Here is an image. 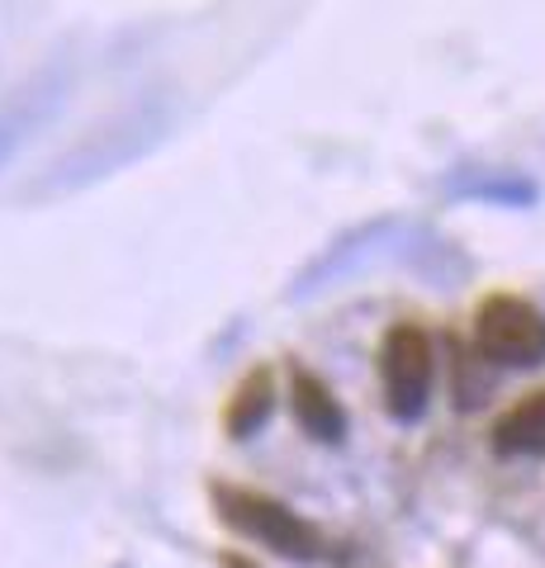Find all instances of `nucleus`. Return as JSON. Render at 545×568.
I'll list each match as a JSON object with an SVG mask.
<instances>
[{
  "label": "nucleus",
  "instance_id": "f257e3e1",
  "mask_svg": "<svg viewBox=\"0 0 545 568\" xmlns=\"http://www.w3.org/2000/svg\"><path fill=\"white\" fill-rule=\"evenodd\" d=\"M209 497H214L219 517L228 526L242 530L248 540H261L266 549H275V555H290V559H319L323 555V536L299 517V511H290L280 503V497L233 488V484H214Z\"/></svg>",
  "mask_w": 545,
  "mask_h": 568
},
{
  "label": "nucleus",
  "instance_id": "f03ea898",
  "mask_svg": "<svg viewBox=\"0 0 545 568\" xmlns=\"http://www.w3.org/2000/svg\"><path fill=\"white\" fill-rule=\"evenodd\" d=\"M474 346L484 361L526 369L545 361V313L517 294H494L474 313Z\"/></svg>",
  "mask_w": 545,
  "mask_h": 568
},
{
  "label": "nucleus",
  "instance_id": "7ed1b4c3",
  "mask_svg": "<svg viewBox=\"0 0 545 568\" xmlns=\"http://www.w3.org/2000/svg\"><path fill=\"white\" fill-rule=\"evenodd\" d=\"M432 369H436V355H432V336L422 332L417 323H394L380 342V384H384V407L398 417V422H413L422 417L432 394Z\"/></svg>",
  "mask_w": 545,
  "mask_h": 568
},
{
  "label": "nucleus",
  "instance_id": "20e7f679",
  "mask_svg": "<svg viewBox=\"0 0 545 568\" xmlns=\"http://www.w3.org/2000/svg\"><path fill=\"white\" fill-rule=\"evenodd\" d=\"M290 407H294V422L304 426L313 440H323V446H337L346 436V413L337 394L313 375V369H294L290 375Z\"/></svg>",
  "mask_w": 545,
  "mask_h": 568
},
{
  "label": "nucleus",
  "instance_id": "39448f33",
  "mask_svg": "<svg viewBox=\"0 0 545 568\" xmlns=\"http://www.w3.org/2000/svg\"><path fill=\"white\" fill-rule=\"evenodd\" d=\"M494 446L503 455H545V388L526 394L494 422Z\"/></svg>",
  "mask_w": 545,
  "mask_h": 568
},
{
  "label": "nucleus",
  "instance_id": "423d86ee",
  "mask_svg": "<svg viewBox=\"0 0 545 568\" xmlns=\"http://www.w3.org/2000/svg\"><path fill=\"white\" fill-rule=\"evenodd\" d=\"M271 403H275V379H271V369H252V375L233 388V398H228V407H223L228 436H233V440H248L256 426L271 417Z\"/></svg>",
  "mask_w": 545,
  "mask_h": 568
},
{
  "label": "nucleus",
  "instance_id": "0eeeda50",
  "mask_svg": "<svg viewBox=\"0 0 545 568\" xmlns=\"http://www.w3.org/2000/svg\"><path fill=\"white\" fill-rule=\"evenodd\" d=\"M223 568H256V564L242 559V555H223Z\"/></svg>",
  "mask_w": 545,
  "mask_h": 568
}]
</instances>
